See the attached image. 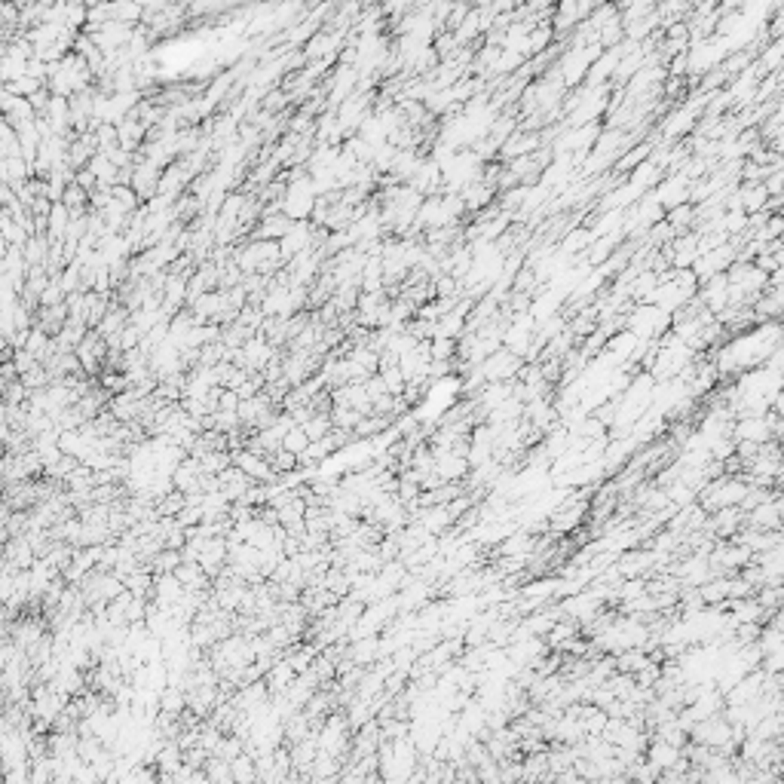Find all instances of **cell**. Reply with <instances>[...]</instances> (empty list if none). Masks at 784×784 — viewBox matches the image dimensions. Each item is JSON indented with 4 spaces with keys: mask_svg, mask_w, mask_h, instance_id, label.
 <instances>
[{
    "mask_svg": "<svg viewBox=\"0 0 784 784\" xmlns=\"http://www.w3.org/2000/svg\"><path fill=\"white\" fill-rule=\"evenodd\" d=\"M307 444H309V438H307L304 426H298V423H294V426H288V432H285V436H282V447H285V451H292L294 457H298V453L304 451Z\"/></svg>",
    "mask_w": 784,
    "mask_h": 784,
    "instance_id": "5",
    "label": "cell"
},
{
    "mask_svg": "<svg viewBox=\"0 0 784 784\" xmlns=\"http://www.w3.org/2000/svg\"><path fill=\"white\" fill-rule=\"evenodd\" d=\"M300 426H304V432H307V438H309V441H319L328 429H331V417H328V414H319V411H316L313 417L304 420Z\"/></svg>",
    "mask_w": 784,
    "mask_h": 784,
    "instance_id": "4",
    "label": "cell"
},
{
    "mask_svg": "<svg viewBox=\"0 0 784 784\" xmlns=\"http://www.w3.org/2000/svg\"><path fill=\"white\" fill-rule=\"evenodd\" d=\"M230 769H233V781H252L258 779V769H254V757L248 750H242L239 757L230 760Z\"/></svg>",
    "mask_w": 784,
    "mask_h": 784,
    "instance_id": "3",
    "label": "cell"
},
{
    "mask_svg": "<svg viewBox=\"0 0 784 784\" xmlns=\"http://www.w3.org/2000/svg\"><path fill=\"white\" fill-rule=\"evenodd\" d=\"M748 524L754 527V530H779L781 527V503L779 497H769L763 499L760 506H754L748 515Z\"/></svg>",
    "mask_w": 784,
    "mask_h": 784,
    "instance_id": "2",
    "label": "cell"
},
{
    "mask_svg": "<svg viewBox=\"0 0 784 784\" xmlns=\"http://www.w3.org/2000/svg\"><path fill=\"white\" fill-rule=\"evenodd\" d=\"M270 466L276 469V475H282V472H292V469H298V457H294L292 451H285V447H279V451H273L270 453Z\"/></svg>",
    "mask_w": 784,
    "mask_h": 784,
    "instance_id": "6",
    "label": "cell"
},
{
    "mask_svg": "<svg viewBox=\"0 0 784 784\" xmlns=\"http://www.w3.org/2000/svg\"><path fill=\"white\" fill-rule=\"evenodd\" d=\"M230 457H233V466H239V469L246 472L254 484H267V481L279 478V475H276V469L270 466V460L261 457V453H254V451H248V447H239V451L230 453Z\"/></svg>",
    "mask_w": 784,
    "mask_h": 784,
    "instance_id": "1",
    "label": "cell"
}]
</instances>
